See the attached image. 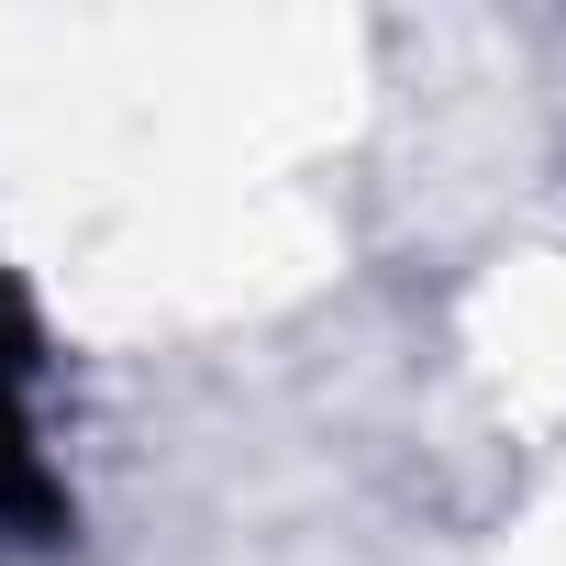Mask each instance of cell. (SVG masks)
<instances>
[{"label": "cell", "instance_id": "cell-1", "mask_svg": "<svg viewBox=\"0 0 566 566\" xmlns=\"http://www.w3.org/2000/svg\"><path fill=\"white\" fill-rule=\"evenodd\" d=\"M0 522L23 544L67 533V478L45 455V323L12 266H0Z\"/></svg>", "mask_w": 566, "mask_h": 566}]
</instances>
